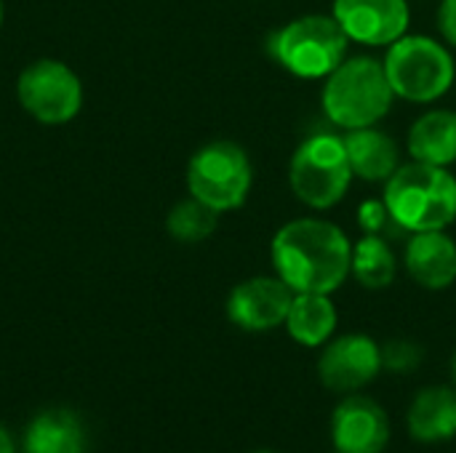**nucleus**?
Instances as JSON below:
<instances>
[{"label":"nucleus","instance_id":"1","mask_svg":"<svg viewBox=\"0 0 456 453\" xmlns=\"http://www.w3.org/2000/svg\"><path fill=\"white\" fill-rule=\"evenodd\" d=\"M353 246L347 235L323 219H294L273 238V264L294 294H331L347 275Z\"/></svg>","mask_w":456,"mask_h":453},{"label":"nucleus","instance_id":"2","mask_svg":"<svg viewBox=\"0 0 456 453\" xmlns=\"http://www.w3.org/2000/svg\"><path fill=\"white\" fill-rule=\"evenodd\" d=\"M385 203L409 232L446 230L456 219V179L444 166L414 160L387 179Z\"/></svg>","mask_w":456,"mask_h":453},{"label":"nucleus","instance_id":"3","mask_svg":"<svg viewBox=\"0 0 456 453\" xmlns=\"http://www.w3.org/2000/svg\"><path fill=\"white\" fill-rule=\"evenodd\" d=\"M393 96L385 64L371 56H353L326 77L321 101L334 125L353 131L379 123L387 115Z\"/></svg>","mask_w":456,"mask_h":453},{"label":"nucleus","instance_id":"4","mask_svg":"<svg viewBox=\"0 0 456 453\" xmlns=\"http://www.w3.org/2000/svg\"><path fill=\"white\" fill-rule=\"evenodd\" d=\"M347 35L334 16H299L270 37V53L297 77H329L347 59Z\"/></svg>","mask_w":456,"mask_h":453},{"label":"nucleus","instance_id":"5","mask_svg":"<svg viewBox=\"0 0 456 453\" xmlns=\"http://www.w3.org/2000/svg\"><path fill=\"white\" fill-rule=\"evenodd\" d=\"M385 75L395 96L417 104L441 99L454 83L456 67L446 45L428 35H403L390 43Z\"/></svg>","mask_w":456,"mask_h":453},{"label":"nucleus","instance_id":"6","mask_svg":"<svg viewBox=\"0 0 456 453\" xmlns=\"http://www.w3.org/2000/svg\"><path fill=\"white\" fill-rule=\"evenodd\" d=\"M289 182L305 206L318 211L337 206L353 182V168L342 136L315 133L305 139L291 158Z\"/></svg>","mask_w":456,"mask_h":453},{"label":"nucleus","instance_id":"7","mask_svg":"<svg viewBox=\"0 0 456 453\" xmlns=\"http://www.w3.org/2000/svg\"><path fill=\"white\" fill-rule=\"evenodd\" d=\"M254 168L246 150L235 142H211L200 147L187 166L190 195L214 211H232L246 203Z\"/></svg>","mask_w":456,"mask_h":453},{"label":"nucleus","instance_id":"8","mask_svg":"<svg viewBox=\"0 0 456 453\" xmlns=\"http://www.w3.org/2000/svg\"><path fill=\"white\" fill-rule=\"evenodd\" d=\"M16 96L35 120L45 125H59L80 112L83 83L64 61L37 59L27 64L19 75Z\"/></svg>","mask_w":456,"mask_h":453},{"label":"nucleus","instance_id":"9","mask_svg":"<svg viewBox=\"0 0 456 453\" xmlns=\"http://www.w3.org/2000/svg\"><path fill=\"white\" fill-rule=\"evenodd\" d=\"M382 371V350L366 334H347L329 342L318 358V379L331 392L353 395Z\"/></svg>","mask_w":456,"mask_h":453},{"label":"nucleus","instance_id":"10","mask_svg":"<svg viewBox=\"0 0 456 453\" xmlns=\"http://www.w3.org/2000/svg\"><path fill=\"white\" fill-rule=\"evenodd\" d=\"M350 40L363 45H390L406 35V0H334L331 13Z\"/></svg>","mask_w":456,"mask_h":453},{"label":"nucleus","instance_id":"11","mask_svg":"<svg viewBox=\"0 0 456 453\" xmlns=\"http://www.w3.org/2000/svg\"><path fill=\"white\" fill-rule=\"evenodd\" d=\"M294 291L281 278H251L232 288L227 318L243 331H273L286 323Z\"/></svg>","mask_w":456,"mask_h":453},{"label":"nucleus","instance_id":"12","mask_svg":"<svg viewBox=\"0 0 456 453\" xmlns=\"http://www.w3.org/2000/svg\"><path fill=\"white\" fill-rule=\"evenodd\" d=\"M331 441L337 451L382 453L390 441V419L377 400L353 392L331 414Z\"/></svg>","mask_w":456,"mask_h":453},{"label":"nucleus","instance_id":"13","mask_svg":"<svg viewBox=\"0 0 456 453\" xmlns=\"http://www.w3.org/2000/svg\"><path fill=\"white\" fill-rule=\"evenodd\" d=\"M406 270L422 288H449L456 280V243L444 230L411 232L406 243Z\"/></svg>","mask_w":456,"mask_h":453},{"label":"nucleus","instance_id":"14","mask_svg":"<svg viewBox=\"0 0 456 453\" xmlns=\"http://www.w3.org/2000/svg\"><path fill=\"white\" fill-rule=\"evenodd\" d=\"M353 176L363 182H387L401 168V150L393 136L385 131L366 125L353 128L342 136Z\"/></svg>","mask_w":456,"mask_h":453},{"label":"nucleus","instance_id":"15","mask_svg":"<svg viewBox=\"0 0 456 453\" xmlns=\"http://www.w3.org/2000/svg\"><path fill=\"white\" fill-rule=\"evenodd\" d=\"M406 427L409 435L425 446L452 441L456 435V390L452 387L422 390L409 409Z\"/></svg>","mask_w":456,"mask_h":453},{"label":"nucleus","instance_id":"16","mask_svg":"<svg viewBox=\"0 0 456 453\" xmlns=\"http://www.w3.org/2000/svg\"><path fill=\"white\" fill-rule=\"evenodd\" d=\"M86 430L67 409L37 414L24 433V453H83Z\"/></svg>","mask_w":456,"mask_h":453},{"label":"nucleus","instance_id":"17","mask_svg":"<svg viewBox=\"0 0 456 453\" xmlns=\"http://www.w3.org/2000/svg\"><path fill=\"white\" fill-rule=\"evenodd\" d=\"M409 152L419 163L452 166L456 160V112L433 109L425 112L409 131Z\"/></svg>","mask_w":456,"mask_h":453},{"label":"nucleus","instance_id":"18","mask_svg":"<svg viewBox=\"0 0 456 453\" xmlns=\"http://www.w3.org/2000/svg\"><path fill=\"white\" fill-rule=\"evenodd\" d=\"M286 328L302 347H321L337 328V307L329 294H294Z\"/></svg>","mask_w":456,"mask_h":453},{"label":"nucleus","instance_id":"19","mask_svg":"<svg viewBox=\"0 0 456 453\" xmlns=\"http://www.w3.org/2000/svg\"><path fill=\"white\" fill-rule=\"evenodd\" d=\"M395 254L390 248V243L379 235H363L355 246H353V262H350V272L353 278L371 291L387 288L395 280Z\"/></svg>","mask_w":456,"mask_h":453},{"label":"nucleus","instance_id":"20","mask_svg":"<svg viewBox=\"0 0 456 453\" xmlns=\"http://www.w3.org/2000/svg\"><path fill=\"white\" fill-rule=\"evenodd\" d=\"M216 224H219V211L200 203L198 198L176 203L166 219L171 238L179 243H200L214 235Z\"/></svg>","mask_w":456,"mask_h":453},{"label":"nucleus","instance_id":"21","mask_svg":"<svg viewBox=\"0 0 456 453\" xmlns=\"http://www.w3.org/2000/svg\"><path fill=\"white\" fill-rule=\"evenodd\" d=\"M358 222H361L366 235H379L385 240H390V238L395 240V238L409 235V230L403 224H398V219L390 214L385 200H366L358 208Z\"/></svg>","mask_w":456,"mask_h":453},{"label":"nucleus","instance_id":"22","mask_svg":"<svg viewBox=\"0 0 456 453\" xmlns=\"http://www.w3.org/2000/svg\"><path fill=\"white\" fill-rule=\"evenodd\" d=\"M379 350H382V368L393 374H411L425 360V350L409 339H393Z\"/></svg>","mask_w":456,"mask_h":453},{"label":"nucleus","instance_id":"23","mask_svg":"<svg viewBox=\"0 0 456 453\" xmlns=\"http://www.w3.org/2000/svg\"><path fill=\"white\" fill-rule=\"evenodd\" d=\"M438 29L444 40L456 48V0H444L438 8Z\"/></svg>","mask_w":456,"mask_h":453},{"label":"nucleus","instance_id":"24","mask_svg":"<svg viewBox=\"0 0 456 453\" xmlns=\"http://www.w3.org/2000/svg\"><path fill=\"white\" fill-rule=\"evenodd\" d=\"M0 453H16L13 438L8 435V430H5V427H0Z\"/></svg>","mask_w":456,"mask_h":453},{"label":"nucleus","instance_id":"25","mask_svg":"<svg viewBox=\"0 0 456 453\" xmlns=\"http://www.w3.org/2000/svg\"><path fill=\"white\" fill-rule=\"evenodd\" d=\"M449 371H452V382H454L456 387V352L452 355V363H449Z\"/></svg>","mask_w":456,"mask_h":453},{"label":"nucleus","instance_id":"26","mask_svg":"<svg viewBox=\"0 0 456 453\" xmlns=\"http://www.w3.org/2000/svg\"><path fill=\"white\" fill-rule=\"evenodd\" d=\"M0 24H3V0H0Z\"/></svg>","mask_w":456,"mask_h":453},{"label":"nucleus","instance_id":"27","mask_svg":"<svg viewBox=\"0 0 456 453\" xmlns=\"http://www.w3.org/2000/svg\"><path fill=\"white\" fill-rule=\"evenodd\" d=\"M256 453H275V451H256Z\"/></svg>","mask_w":456,"mask_h":453},{"label":"nucleus","instance_id":"28","mask_svg":"<svg viewBox=\"0 0 456 453\" xmlns=\"http://www.w3.org/2000/svg\"><path fill=\"white\" fill-rule=\"evenodd\" d=\"M334 453H345V451H337V449H334Z\"/></svg>","mask_w":456,"mask_h":453}]
</instances>
